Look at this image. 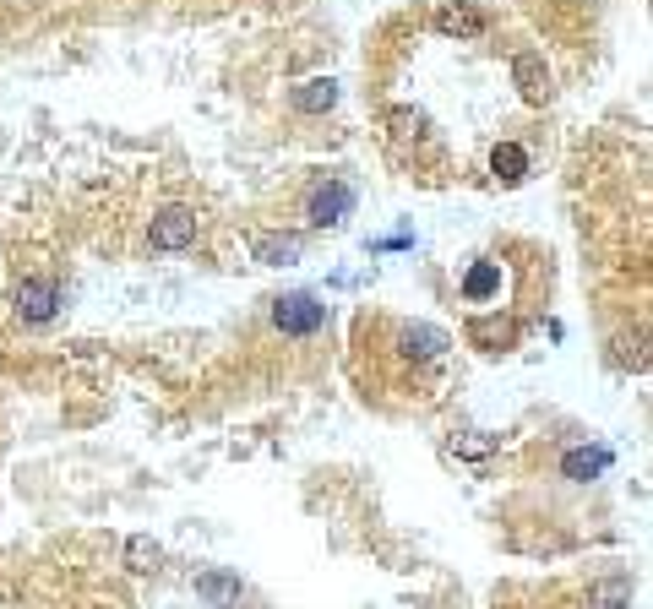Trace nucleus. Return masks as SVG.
<instances>
[{"label": "nucleus", "instance_id": "nucleus-1", "mask_svg": "<svg viewBox=\"0 0 653 609\" xmlns=\"http://www.w3.org/2000/svg\"><path fill=\"white\" fill-rule=\"evenodd\" d=\"M273 327L289 332V338H311V332L327 327V305L316 300V294H283V300H273Z\"/></svg>", "mask_w": 653, "mask_h": 609}, {"label": "nucleus", "instance_id": "nucleus-2", "mask_svg": "<svg viewBox=\"0 0 653 609\" xmlns=\"http://www.w3.org/2000/svg\"><path fill=\"white\" fill-rule=\"evenodd\" d=\"M354 213V185L349 180H327L311 191V202H305V218H311V229H338L343 218Z\"/></svg>", "mask_w": 653, "mask_h": 609}, {"label": "nucleus", "instance_id": "nucleus-3", "mask_svg": "<svg viewBox=\"0 0 653 609\" xmlns=\"http://www.w3.org/2000/svg\"><path fill=\"white\" fill-rule=\"evenodd\" d=\"M501 289H507V267H501V256H479L474 267L463 272V300L474 310L501 305Z\"/></svg>", "mask_w": 653, "mask_h": 609}, {"label": "nucleus", "instance_id": "nucleus-4", "mask_svg": "<svg viewBox=\"0 0 653 609\" xmlns=\"http://www.w3.org/2000/svg\"><path fill=\"white\" fill-rule=\"evenodd\" d=\"M11 310H17L22 321H49V316L60 310V283H55V278H28V283H17Z\"/></svg>", "mask_w": 653, "mask_h": 609}, {"label": "nucleus", "instance_id": "nucleus-5", "mask_svg": "<svg viewBox=\"0 0 653 609\" xmlns=\"http://www.w3.org/2000/svg\"><path fill=\"white\" fill-rule=\"evenodd\" d=\"M153 251H186V245L196 240V213L191 207H164V213L153 218Z\"/></svg>", "mask_w": 653, "mask_h": 609}, {"label": "nucleus", "instance_id": "nucleus-6", "mask_svg": "<svg viewBox=\"0 0 653 609\" xmlns=\"http://www.w3.org/2000/svg\"><path fill=\"white\" fill-rule=\"evenodd\" d=\"M512 82H517V93H523L528 104H550V66H545L539 49L512 55Z\"/></svg>", "mask_w": 653, "mask_h": 609}, {"label": "nucleus", "instance_id": "nucleus-7", "mask_svg": "<svg viewBox=\"0 0 653 609\" xmlns=\"http://www.w3.org/2000/svg\"><path fill=\"white\" fill-rule=\"evenodd\" d=\"M251 256L262 267H294L305 256V240L300 234H251Z\"/></svg>", "mask_w": 653, "mask_h": 609}, {"label": "nucleus", "instance_id": "nucleus-8", "mask_svg": "<svg viewBox=\"0 0 653 609\" xmlns=\"http://www.w3.org/2000/svg\"><path fill=\"white\" fill-rule=\"evenodd\" d=\"M436 28L447 33V39H479V33H485V11L463 6V0H447V6L436 11Z\"/></svg>", "mask_w": 653, "mask_h": 609}, {"label": "nucleus", "instance_id": "nucleus-9", "mask_svg": "<svg viewBox=\"0 0 653 609\" xmlns=\"http://www.w3.org/2000/svg\"><path fill=\"white\" fill-rule=\"evenodd\" d=\"M605 468H610V446H572V452L561 457V474H566V479H577V484L599 479Z\"/></svg>", "mask_w": 653, "mask_h": 609}, {"label": "nucleus", "instance_id": "nucleus-10", "mask_svg": "<svg viewBox=\"0 0 653 609\" xmlns=\"http://www.w3.org/2000/svg\"><path fill=\"white\" fill-rule=\"evenodd\" d=\"M398 348L409 359H441L452 343H447V332H441V327H425V321H420V327H403L398 332Z\"/></svg>", "mask_w": 653, "mask_h": 609}, {"label": "nucleus", "instance_id": "nucleus-11", "mask_svg": "<svg viewBox=\"0 0 653 609\" xmlns=\"http://www.w3.org/2000/svg\"><path fill=\"white\" fill-rule=\"evenodd\" d=\"M196 593L213 609H240V577H234V571H202V577H196Z\"/></svg>", "mask_w": 653, "mask_h": 609}, {"label": "nucleus", "instance_id": "nucleus-12", "mask_svg": "<svg viewBox=\"0 0 653 609\" xmlns=\"http://www.w3.org/2000/svg\"><path fill=\"white\" fill-rule=\"evenodd\" d=\"M289 104L300 109V115H322V109L338 104V82H332V77H311V82H300L289 93Z\"/></svg>", "mask_w": 653, "mask_h": 609}, {"label": "nucleus", "instance_id": "nucleus-13", "mask_svg": "<svg viewBox=\"0 0 653 609\" xmlns=\"http://www.w3.org/2000/svg\"><path fill=\"white\" fill-rule=\"evenodd\" d=\"M490 174H496L501 185H523L528 180V153L517 142H501L496 153H490Z\"/></svg>", "mask_w": 653, "mask_h": 609}, {"label": "nucleus", "instance_id": "nucleus-14", "mask_svg": "<svg viewBox=\"0 0 653 609\" xmlns=\"http://www.w3.org/2000/svg\"><path fill=\"white\" fill-rule=\"evenodd\" d=\"M468 338L485 348V354H501V348L512 343V327H507V321H474V327H468Z\"/></svg>", "mask_w": 653, "mask_h": 609}, {"label": "nucleus", "instance_id": "nucleus-15", "mask_svg": "<svg viewBox=\"0 0 653 609\" xmlns=\"http://www.w3.org/2000/svg\"><path fill=\"white\" fill-rule=\"evenodd\" d=\"M126 561H131V571H153L158 561H164V550H158V544L142 533V539H131V544H126Z\"/></svg>", "mask_w": 653, "mask_h": 609}, {"label": "nucleus", "instance_id": "nucleus-16", "mask_svg": "<svg viewBox=\"0 0 653 609\" xmlns=\"http://www.w3.org/2000/svg\"><path fill=\"white\" fill-rule=\"evenodd\" d=\"M458 452H463V457H490V452H496V441H490V435H479V430H468V435H458Z\"/></svg>", "mask_w": 653, "mask_h": 609}, {"label": "nucleus", "instance_id": "nucleus-17", "mask_svg": "<svg viewBox=\"0 0 653 609\" xmlns=\"http://www.w3.org/2000/svg\"><path fill=\"white\" fill-rule=\"evenodd\" d=\"M392 126H398V136H414L425 126V115H420V109H392Z\"/></svg>", "mask_w": 653, "mask_h": 609}]
</instances>
